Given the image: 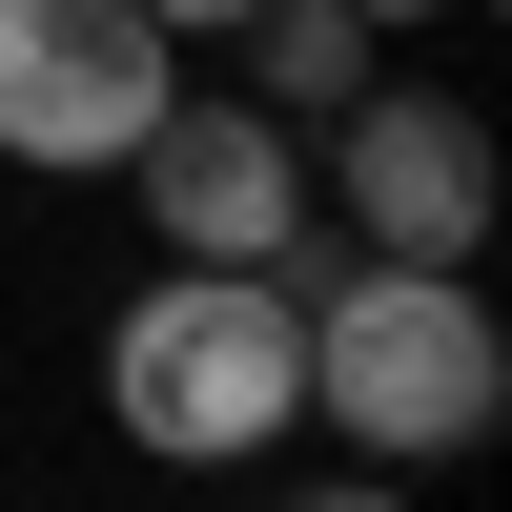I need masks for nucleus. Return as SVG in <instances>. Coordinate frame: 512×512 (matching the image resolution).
<instances>
[{
	"label": "nucleus",
	"instance_id": "f257e3e1",
	"mask_svg": "<svg viewBox=\"0 0 512 512\" xmlns=\"http://www.w3.org/2000/svg\"><path fill=\"white\" fill-rule=\"evenodd\" d=\"M308 287V431H349V472H451L512 410V328L472 267H390V246H328Z\"/></svg>",
	"mask_w": 512,
	"mask_h": 512
},
{
	"label": "nucleus",
	"instance_id": "f03ea898",
	"mask_svg": "<svg viewBox=\"0 0 512 512\" xmlns=\"http://www.w3.org/2000/svg\"><path fill=\"white\" fill-rule=\"evenodd\" d=\"M103 410L164 472H267V451L308 431V287L287 267H164L144 308L103 328Z\"/></svg>",
	"mask_w": 512,
	"mask_h": 512
},
{
	"label": "nucleus",
	"instance_id": "7ed1b4c3",
	"mask_svg": "<svg viewBox=\"0 0 512 512\" xmlns=\"http://www.w3.org/2000/svg\"><path fill=\"white\" fill-rule=\"evenodd\" d=\"M492 185H512L492 123L451 103V82H390V62L328 103V164H308V205L349 246H390V267H472V246H492Z\"/></svg>",
	"mask_w": 512,
	"mask_h": 512
},
{
	"label": "nucleus",
	"instance_id": "20e7f679",
	"mask_svg": "<svg viewBox=\"0 0 512 512\" xmlns=\"http://www.w3.org/2000/svg\"><path fill=\"white\" fill-rule=\"evenodd\" d=\"M164 103H185V41H164L144 0H0V164L82 185V164H123Z\"/></svg>",
	"mask_w": 512,
	"mask_h": 512
},
{
	"label": "nucleus",
	"instance_id": "39448f33",
	"mask_svg": "<svg viewBox=\"0 0 512 512\" xmlns=\"http://www.w3.org/2000/svg\"><path fill=\"white\" fill-rule=\"evenodd\" d=\"M123 185H144V226H164V267H308V123L287 103H164L144 144H123Z\"/></svg>",
	"mask_w": 512,
	"mask_h": 512
},
{
	"label": "nucleus",
	"instance_id": "423d86ee",
	"mask_svg": "<svg viewBox=\"0 0 512 512\" xmlns=\"http://www.w3.org/2000/svg\"><path fill=\"white\" fill-rule=\"evenodd\" d=\"M226 62H246V103L328 123L369 62H390V21H369V0H246V21H226Z\"/></svg>",
	"mask_w": 512,
	"mask_h": 512
},
{
	"label": "nucleus",
	"instance_id": "0eeeda50",
	"mask_svg": "<svg viewBox=\"0 0 512 512\" xmlns=\"http://www.w3.org/2000/svg\"><path fill=\"white\" fill-rule=\"evenodd\" d=\"M144 21H164V41H226V21H246V0H144Z\"/></svg>",
	"mask_w": 512,
	"mask_h": 512
},
{
	"label": "nucleus",
	"instance_id": "6e6552de",
	"mask_svg": "<svg viewBox=\"0 0 512 512\" xmlns=\"http://www.w3.org/2000/svg\"><path fill=\"white\" fill-rule=\"evenodd\" d=\"M369 21H390V41H410V21H431V0H369Z\"/></svg>",
	"mask_w": 512,
	"mask_h": 512
}]
</instances>
